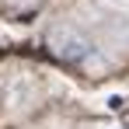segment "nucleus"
<instances>
[{"mask_svg":"<svg viewBox=\"0 0 129 129\" xmlns=\"http://www.w3.org/2000/svg\"><path fill=\"white\" fill-rule=\"evenodd\" d=\"M52 45H56V52L70 59V63H84L87 56H91V45L80 39V35H70V31H59V35H52Z\"/></svg>","mask_w":129,"mask_h":129,"instance_id":"f257e3e1","label":"nucleus"},{"mask_svg":"<svg viewBox=\"0 0 129 129\" xmlns=\"http://www.w3.org/2000/svg\"><path fill=\"white\" fill-rule=\"evenodd\" d=\"M112 129H119V126H112Z\"/></svg>","mask_w":129,"mask_h":129,"instance_id":"f03ea898","label":"nucleus"}]
</instances>
